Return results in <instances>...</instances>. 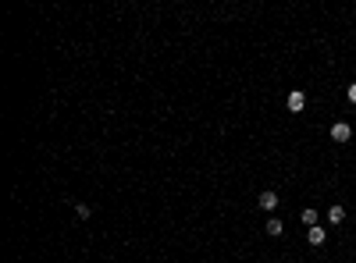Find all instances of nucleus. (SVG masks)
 <instances>
[{
  "label": "nucleus",
  "instance_id": "f257e3e1",
  "mask_svg": "<svg viewBox=\"0 0 356 263\" xmlns=\"http://www.w3.org/2000/svg\"><path fill=\"white\" fill-rule=\"evenodd\" d=\"M257 203H260V210L275 213V210H278V192H275V189H264V192L257 196Z\"/></svg>",
  "mask_w": 356,
  "mask_h": 263
},
{
  "label": "nucleus",
  "instance_id": "f03ea898",
  "mask_svg": "<svg viewBox=\"0 0 356 263\" xmlns=\"http://www.w3.org/2000/svg\"><path fill=\"white\" fill-rule=\"evenodd\" d=\"M349 139H353V128L346 121H335L331 125V142H349Z\"/></svg>",
  "mask_w": 356,
  "mask_h": 263
},
{
  "label": "nucleus",
  "instance_id": "7ed1b4c3",
  "mask_svg": "<svg viewBox=\"0 0 356 263\" xmlns=\"http://www.w3.org/2000/svg\"><path fill=\"white\" fill-rule=\"evenodd\" d=\"M306 238H310V246H324V238H328V231L313 224V228H306Z\"/></svg>",
  "mask_w": 356,
  "mask_h": 263
},
{
  "label": "nucleus",
  "instance_id": "20e7f679",
  "mask_svg": "<svg viewBox=\"0 0 356 263\" xmlns=\"http://www.w3.org/2000/svg\"><path fill=\"white\" fill-rule=\"evenodd\" d=\"M303 107H306V93H299V89L288 93V111H303Z\"/></svg>",
  "mask_w": 356,
  "mask_h": 263
},
{
  "label": "nucleus",
  "instance_id": "39448f33",
  "mask_svg": "<svg viewBox=\"0 0 356 263\" xmlns=\"http://www.w3.org/2000/svg\"><path fill=\"white\" fill-rule=\"evenodd\" d=\"M328 221H331V224H342V221H346V206L331 203V206H328Z\"/></svg>",
  "mask_w": 356,
  "mask_h": 263
},
{
  "label": "nucleus",
  "instance_id": "423d86ee",
  "mask_svg": "<svg viewBox=\"0 0 356 263\" xmlns=\"http://www.w3.org/2000/svg\"><path fill=\"white\" fill-rule=\"evenodd\" d=\"M264 231H267V235H271V238H282L285 224H282V221H278V217H271V221H267V224H264Z\"/></svg>",
  "mask_w": 356,
  "mask_h": 263
},
{
  "label": "nucleus",
  "instance_id": "0eeeda50",
  "mask_svg": "<svg viewBox=\"0 0 356 263\" xmlns=\"http://www.w3.org/2000/svg\"><path fill=\"white\" fill-rule=\"evenodd\" d=\"M299 217H303V224H306V228H313V224H317V217H321V213H317V210H313V206H306V210H303V213H299Z\"/></svg>",
  "mask_w": 356,
  "mask_h": 263
},
{
  "label": "nucleus",
  "instance_id": "6e6552de",
  "mask_svg": "<svg viewBox=\"0 0 356 263\" xmlns=\"http://www.w3.org/2000/svg\"><path fill=\"white\" fill-rule=\"evenodd\" d=\"M75 213H78V217H82V221H86V217H89V213H93V210H89V206H86V203H75Z\"/></svg>",
  "mask_w": 356,
  "mask_h": 263
},
{
  "label": "nucleus",
  "instance_id": "1a4fd4ad",
  "mask_svg": "<svg viewBox=\"0 0 356 263\" xmlns=\"http://www.w3.org/2000/svg\"><path fill=\"white\" fill-rule=\"evenodd\" d=\"M346 96H349V103H356V82L349 85V89H346Z\"/></svg>",
  "mask_w": 356,
  "mask_h": 263
}]
</instances>
